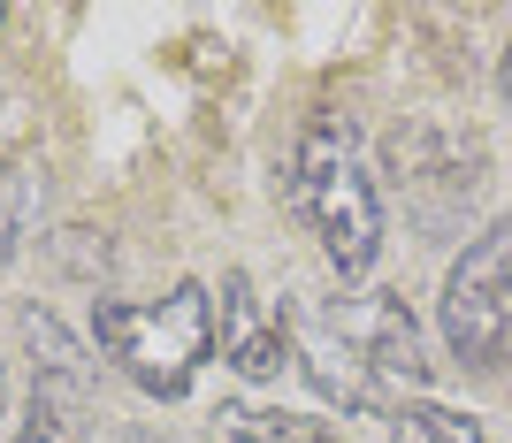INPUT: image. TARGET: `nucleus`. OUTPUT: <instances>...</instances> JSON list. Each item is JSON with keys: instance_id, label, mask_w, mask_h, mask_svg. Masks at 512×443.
<instances>
[{"instance_id": "1", "label": "nucleus", "mask_w": 512, "mask_h": 443, "mask_svg": "<svg viewBox=\"0 0 512 443\" xmlns=\"http://www.w3.org/2000/svg\"><path fill=\"white\" fill-rule=\"evenodd\" d=\"M291 214L306 222V237L321 245V260L360 283L383 260V199H375V176H367L360 146L337 115H314L291 146Z\"/></svg>"}, {"instance_id": "2", "label": "nucleus", "mask_w": 512, "mask_h": 443, "mask_svg": "<svg viewBox=\"0 0 512 443\" xmlns=\"http://www.w3.org/2000/svg\"><path fill=\"white\" fill-rule=\"evenodd\" d=\"M92 344L123 382H138L146 398H184L199 367L214 359V291L207 283H176L161 306H123L100 298L92 306Z\"/></svg>"}, {"instance_id": "3", "label": "nucleus", "mask_w": 512, "mask_h": 443, "mask_svg": "<svg viewBox=\"0 0 512 443\" xmlns=\"http://www.w3.org/2000/svg\"><path fill=\"white\" fill-rule=\"evenodd\" d=\"M436 321H444L451 359L474 367V375L512 359V214H497L482 237H467V253L444 275Z\"/></svg>"}, {"instance_id": "4", "label": "nucleus", "mask_w": 512, "mask_h": 443, "mask_svg": "<svg viewBox=\"0 0 512 443\" xmlns=\"http://www.w3.org/2000/svg\"><path fill=\"white\" fill-rule=\"evenodd\" d=\"M321 321H329V329L352 344V359H360L367 375L383 382L390 398H398V390H421V382H428L421 321H413V306H406L398 291H360V298H344V306H329Z\"/></svg>"}, {"instance_id": "5", "label": "nucleus", "mask_w": 512, "mask_h": 443, "mask_svg": "<svg viewBox=\"0 0 512 443\" xmlns=\"http://www.w3.org/2000/svg\"><path fill=\"white\" fill-rule=\"evenodd\" d=\"M283 329H291V359H299V375L314 382L329 405H344V413H398V398H390L383 382L352 359V344H344L321 314H291V306H283Z\"/></svg>"}, {"instance_id": "6", "label": "nucleus", "mask_w": 512, "mask_h": 443, "mask_svg": "<svg viewBox=\"0 0 512 443\" xmlns=\"http://www.w3.org/2000/svg\"><path fill=\"white\" fill-rule=\"evenodd\" d=\"M214 337H222V359H230L245 382H276L291 367V329L283 314L268 321L253 298V275H222V314H214Z\"/></svg>"}, {"instance_id": "7", "label": "nucleus", "mask_w": 512, "mask_h": 443, "mask_svg": "<svg viewBox=\"0 0 512 443\" xmlns=\"http://www.w3.org/2000/svg\"><path fill=\"white\" fill-rule=\"evenodd\" d=\"M207 443H337V428L314 413H260V405H222Z\"/></svg>"}, {"instance_id": "8", "label": "nucleus", "mask_w": 512, "mask_h": 443, "mask_svg": "<svg viewBox=\"0 0 512 443\" xmlns=\"http://www.w3.org/2000/svg\"><path fill=\"white\" fill-rule=\"evenodd\" d=\"M16 443H85V382L31 375V413H23Z\"/></svg>"}, {"instance_id": "9", "label": "nucleus", "mask_w": 512, "mask_h": 443, "mask_svg": "<svg viewBox=\"0 0 512 443\" xmlns=\"http://www.w3.org/2000/svg\"><path fill=\"white\" fill-rule=\"evenodd\" d=\"M390 443H490V428L459 413V405H398L390 413Z\"/></svg>"}, {"instance_id": "10", "label": "nucleus", "mask_w": 512, "mask_h": 443, "mask_svg": "<svg viewBox=\"0 0 512 443\" xmlns=\"http://www.w3.org/2000/svg\"><path fill=\"white\" fill-rule=\"evenodd\" d=\"M31 184H39V161H31V153L0 161V260H16L23 230H31Z\"/></svg>"}, {"instance_id": "11", "label": "nucleus", "mask_w": 512, "mask_h": 443, "mask_svg": "<svg viewBox=\"0 0 512 443\" xmlns=\"http://www.w3.org/2000/svg\"><path fill=\"white\" fill-rule=\"evenodd\" d=\"M505 100H512V46H505Z\"/></svg>"}, {"instance_id": "12", "label": "nucleus", "mask_w": 512, "mask_h": 443, "mask_svg": "<svg viewBox=\"0 0 512 443\" xmlns=\"http://www.w3.org/2000/svg\"><path fill=\"white\" fill-rule=\"evenodd\" d=\"M0 405H8V367H0Z\"/></svg>"}, {"instance_id": "13", "label": "nucleus", "mask_w": 512, "mask_h": 443, "mask_svg": "<svg viewBox=\"0 0 512 443\" xmlns=\"http://www.w3.org/2000/svg\"><path fill=\"white\" fill-rule=\"evenodd\" d=\"M0 16H8V8H0Z\"/></svg>"}]
</instances>
